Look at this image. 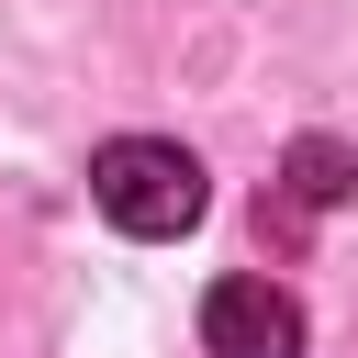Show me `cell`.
Returning <instances> with one entry per match:
<instances>
[{
    "label": "cell",
    "mask_w": 358,
    "mask_h": 358,
    "mask_svg": "<svg viewBox=\"0 0 358 358\" xmlns=\"http://www.w3.org/2000/svg\"><path fill=\"white\" fill-rule=\"evenodd\" d=\"M90 201L123 224V235H145V246H168V235H190L201 224V157L190 145H168V134H112L101 157H90Z\"/></svg>",
    "instance_id": "obj_1"
},
{
    "label": "cell",
    "mask_w": 358,
    "mask_h": 358,
    "mask_svg": "<svg viewBox=\"0 0 358 358\" xmlns=\"http://www.w3.org/2000/svg\"><path fill=\"white\" fill-rule=\"evenodd\" d=\"M201 358H302V302L280 280H213L201 291Z\"/></svg>",
    "instance_id": "obj_2"
},
{
    "label": "cell",
    "mask_w": 358,
    "mask_h": 358,
    "mask_svg": "<svg viewBox=\"0 0 358 358\" xmlns=\"http://www.w3.org/2000/svg\"><path fill=\"white\" fill-rule=\"evenodd\" d=\"M358 190V157L336 145V134H302L291 157H280V201H257V224L268 235H302V213H336Z\"/></svg>",
    "instance_id": "obj_3"
}]
</instances>
